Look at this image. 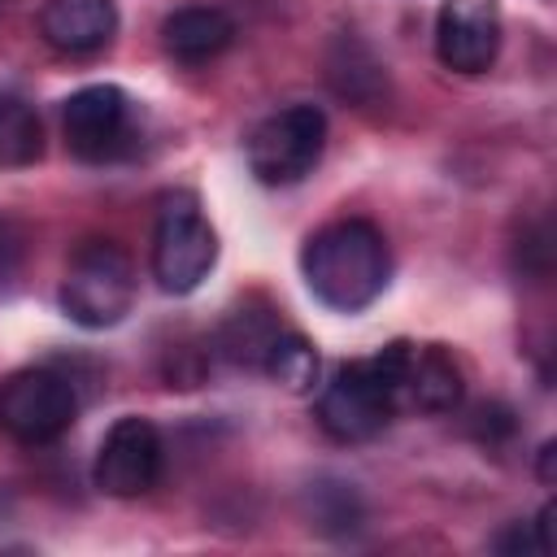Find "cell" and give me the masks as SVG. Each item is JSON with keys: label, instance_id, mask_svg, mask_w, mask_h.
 Returning a JSON list of instances; mask_svg holds the SVG:
<instances>
[{"label": "cell", "instance_id": "obj_1", "mask_svg": "<svg viewBox=\"0 0 557 557\" xmlns=\"http://www.w3.org/2000/svg\"><path fill=\"white\" fill-rule=\"evenodd\" d=\"M300 274L309 292L335 313H361L387 292L392 252L374 222L339 218L313 231L300 248Z\"/></svg>", "mask_w": 557, "mask_h": 557}, {"label": "cell", "instance_id": "obj_9", "mask_svg": "<svg viewBox=\"0 0 557 557\" xmlns=\"http://www.w3.org/2000/svg\"><path fill=\"white\" fill-rule=\"evenodd\" d=\"M500 9L496 0H444L435 17V52L457 74H483L500 52Z\"/></svg>", "mask_w": 557, "mask_h": 557}, {"label": "cell", "instance_id": "obj_15", "mask_svg": "<svg viewBox=\"0 0 557 557\" xmlns=\"http://www.w3.org/2000/svg\"><path fill=\"white\" fill-rule=\"evenodd\" d=\"M261 370H265L278 387H287V392H309V387L318 383V352H313V344H309L305 335L278 331L274 344L265 348Z\"/></svg>", "mask_w": 557, "mask_h": 557}, {"label": "cell", "instance_id": "obj_8", "mask_svg": "<svg viewBox=\"0 0 557 557\" xmlns=\"http://www.w3.org/2000/svg\"><path fill=\"white\" fill-rule=\"evenodd\" d=\"M96 487L104 496L131 500L152 492V483L161 479V431L148 418H117L100 448H96Z\"/></svg>", "mask_w": 557, "mask_h": 557}, {"label": "cell", "instance_id": "obj_14", "mask_svg": "<svg viewBox=\"0 0 557 557\" xmlns=\"http://www.w3.org/2000/svg\"><path fill=\"white\" fill-rule=\"evenodd\" d=\"M278 318L270 309H235L222 326V352L239 366H261L265 361V348L274 344L278 335Z\"/></svg>", "mask_w": 557, "mask_h": 557}, {"label": "cell", "instance_id": "obj_12", "mask_svg": "<svg viewBox=\"0 0 557 557\" xmlns=\"http://www.w3.org/2000/svg\"><path fill=\"white\" fill-rule=\"evenodd\" d=\"M231 39H235V22L213 4H187L161 22V44L183 65L213 61L218 52L231 48Z\"/></svg>", "mask_w": 557, "mask_h": 557}, {"label": "cell", "instance_id": "obj_2", "mask_svg": "<svg viewBox=\"0 0 557 557\" xmlns=\"http://www.w3.org/2000/svg\"><path fill=\"white\" fill-rule=\"evenodd\" d=\"M409 344L392 339L374 357L344 361L335 379L318 396V426L339 444L374 440L400 413V379H405Z\"/></svg>", "mask_w": 557, "mask_h": 557}, {"label": "cell", "instance_id": "obj_18", "mask_svg": "<svg viewBox=\"0 0 557 557\" xmlns=\"http://www.w3.org/2000/svg\"><path fill=\"white\" fill-rule=\"evenodd\" d=\"M553 457H557V444L548 440V444L540 448V479H544V483H553Z\"/></svg>", "mask_w": 557, "mask_h": 557}, {"label": "cell", "instance_id": "obj_11", "mask_svg": "<svg viewBox=\"0 0 557 557\" xmlns=\"http://www.w3.org/2000/svg\"><path fill=\"white\" fill-rule=\"evenodd\" d=\"M461 405V366L440 344H409L405 379H400V409L418 413H448Z\"/></svg>", "mask_w": 557, "mask_h": 557}, {"label": "cell", "instance_id": "obj_7", "mask_svg": "<svg viewBox=\"0 0 557 557\" xmlns=\"http://www.w3.org/2000/svg\"><path fill=\"white\" fill-rule=\"evenodd\" d=\"M61 126H65V148L78 161H117L135 148L131 100L113 83L78 87L61 109Z\"/></svg>", "mask_w": 557, "mask_h": 557}, {"label": "cell", "instance_id": "obj_10", "mask_svg": "<svg viewBox=\"0 0 557 557\" xmlns=\"http://www.w3.org/2000/svg\"><path fill=\"white\" fill-rule=\"evenodd\" d=\"M39 35L48 48L65 57H91L117 35V4L113 0H44Z\"/></svg>", "mask_w": 557, "mask_h": 557}, {"label": "cell", "instance_id": "obj_19", "mask_svg": "<svg viewBox=\"0 0 557 557\" xmlns=\"http://www.w3.org/2000/svg\"><path fill=\"white\" fill-rule=\"evenodd\" d=\"M0 9H4V0H0Z\"/></svg>", "mask_w": 557, "mask_h": 557}, {"label": "cell", "instance_id": "obj_13", "mask_svg": "<svg viewBox=\"0 0 557 557\" xmlns=\"http://www.w3.org/2000/svg\"><path fill=\"white\" fill-rule=\"evenodd\" d=\"M44 152V126L35 109L17 96H0V170L35 165Z\"/></svg>", "mask_w": 557, "mask_h": 557}, {"label": "cell", "instance_id": "obj_6", "mask_svg": "<svg viewBox=\"0 0 557 557\" xmlns=\"http://www.w3.org/2000/svg\"><path fill=\"white\" fill-rule=\"evenodd\" d=\"M326 148V117L313 104H287L252 126L248 135V170L265 187H287L313 174Z\"/></svg>", "mask_w": 557, "mask_h": 557}, {"label": "cell", "instance_id": "obj_16", "mask_svg": "<svg viewBox=\"0 0 557 557\" xmlns=\"http://www.w3.org/2000/svg\"><path fill=\"white\" fill-rule=\"evenodd\" d=\"M357 522H361V505H357V492L348 483H318L313 487V527L318 531L344 535V531H357Z\"/></svg>", "mask_w": 557, "mask_h": 557}, {"label": "cell", "instance_id": "obj_4", "mask_svg": "<svg viewBox=\"0 0 557 557\" xmlns=\"http://www.w3.org/2000/svg\"><path fill=\"white\" fill-rule=\"evenodd\" d=\"M218 261V235L191 191H170L152 231V278L170 296L196 292Z\"/></svg>", "mask_w": 557, "mask_h": 557}, {"label": "cell", "instance_id": "obj_3", "mask_svg": "<svg viewBox=\"0 0 557 557\" xmlns=\"http://www.w3.org/2000/svg\"><path fill=\"white\" fill-rule=\"evenodd\" d=\"M135 305V261L113 239H87L65 265L61 309L87 331L117 326Z\"/></svg>", "mask_w": 557, "mask_h": 557}, {"label": "cell", "instance_id": "obj_17", "mask_svg": "<svg viewBox=\"0 0 557 557\" xmlns=\"http://www.w3.org/2000/svg\"><path fill=\"white\" fill-rule=\"evenodd\" d=\"M17 265H22V231L0 213V292L17 278Z\"/></svg>", "mask_w": 557, "mask_h": 557}, {"label": "cell", "instance_id": "obj_5", "mask_svg": "<svg viewBox=\"0 0 557 557\" xmlns=\"http://www.w3.org/2000/svg\"><path fill=\"white\" fill-rule=\"evenodd\" d=\"M78 418L74 379L52 366H26L0 383V426L17 444H52Z\"/></svg>", "mask_w": 557, "mask_h": 557}]
</instances>
